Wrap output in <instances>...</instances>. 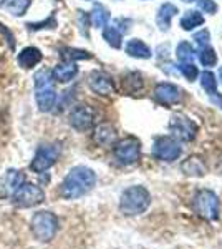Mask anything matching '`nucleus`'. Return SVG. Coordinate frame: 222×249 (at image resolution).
Returning <instances> with one entry per match:
<instances>
[{"mask_svg":"<svg viewBox=\"0 0 222 249\" xmlns=\"http://www.w3.org/2000/svg\"><path fill=\"white\" fill-rule=\"evenodd\" d=\"M96 184V175L88 166H75L60 184V196L63 199H78L90 193Z\"/></svg>","mask_w":222,"mask_h":249,"instance_id":"f257e3e1","label":"nucleus"},{"mask_svg":"<svg viewBox=\"0 0 222 249\" xmlns=\"http://www.w3.org/2000/svg\"><path fill=\"white\" fill-rule=\"evenodd\" d=\"M151 204V195L144 186H130L121 193L120 211L124 216H139Z\"/></svg>","mask_w":222,"mask_h":249,"instance_id":"f03ea898","label":"nucleus"},{"mask_svg":"<svg viewBox=\"0 0 222 249\" xmlns=\"http://www.w3.org/2000/svg\"><path fill=\"white\" fill-rule=\"evenodd\" d=\"M35 100H37L38 110L47 113L51 111L56 103V91L53 87V75L50 70H40L35 73Z\"/></svg>","mask_w":222,"mask_h":249,"instance_id":"7ed1b4c3","label":"nucleus"},{"mask_svg":"<svg viewBox=\"0 0 222 249\" xmlns=\"http://www.w3.org/2000/svg\"><path fill=\"white\" fill-rule=\"evenodd\" d=\"M58 218L51 211H38L30 219V231L40 243H50L58 232Z\"/></svg>","mask_w":222,"mask_h":249,"instance_id":"20e7f679","label":"nucleus"},{"mask_svg":"<svg viewBox=\"0 0 222 249\" xmlns=\"http://www.w3.org/2000/svg\"><path fill=\"white\" fill-rule=\"evenodd\" d=\"M192 208L205 221L219 219V198L212 190H199L194 196Z\"/></svg>","mask_w":222,"mask_h":249,"instance_id":"39448f33","label":"nucleus"},{"mask_svg":"<svg viewBox=\"0 0 222 249\" xmlns=\"http://www.w3.org/2000/svg\"><path fill=\"white\" fill-rule=\"evenodd\" d=\"M113 155H115L116 161L130 166L135 164L141 156V142L135 136H126L123 140H118L113 144Z\"/></svg>","mask_w":222,"mask_h":249,"instance_id":"423d86ee","label":"nucleus"},{"mask_svg":"<svg viewBox=\"0 0 222 249\" xmlns=\"http://www.w3.org/2000/svg\"><path fill=\"white\" fill-rule=\"evenodd\" d=\"M10 201L18 208H32L45 201V191L34 183H28L27 179L22 183V186L15 191V195L10 198Z\"/></svg>","mask_w":222,"mask_h":249,"instance_id":"0eeeda50","label":"nucleus"},{"mask_svg":"<svg viewBox=\"0 0 222 249\" xmlns=\"http://www.w3.org/2000/svg\"><path fill=\"white\" fill-rule=\"evenodd\" d=\"M60 153H62V148H60L58 143L43 144V146L38 148L34 160H32L30 170L35 173H45L56 163V160L60 158Z\"/></svg>","mask_w":222,"mask_h":249,"instance_id":"6e6552de","label":"nucleus"},{"mask_svg":"<svg viewBox=\"0 0 222 249\" xmlns=\"http://www.w3.org/2000/svg\"><path fill=\"white\" fill-rule=\"evenodd\" d=\"M169 131L172 133V138L189 143L196 138L197 124L184 115H172L169 120Z\"/></svg>","mask_w":222,"mask_h":249,"instance_id":"1a4fd4ad","label":"nucleus"},{"mask_svg":"<svg viewBox=\"0 0 222 249\" xmlns=\"http://www.w3.org/2000/svg\"><path fill=\"white\" fill-rule=\"evenodd\" d=\"M153 155L159 161L172 163L181 156V146L177 140L172 138V136H159V138L154 140V144H153Z\"/></svg>","mask_w":222,"mask_h":249,"instance_id":"9d476101","label":"nucleus"},{"mask_svg":"<svg viewBox=\"0 0 222 249\" xmlns=\"http://www.w3.org/2000/svg\"><path fill=\"white\" fill-rule=\"evenodd\" d=\"M25 181V176L18 170H9L0 179V199H10L15 191Z\"/></svg>","mask_w":222,"mask_h":249,"instance_id":"9b49d317","label":"nucleus"},{"mask_svg":"<svg viewBox=\"0 0 222 249\" xmlns=\"http://www.w3.org/2000/svg\"><path fill=\"white\" fill-rule=\"evenodd\" d=\"M93 110L88 105H76L70 113V124L76 131H88L93 126Z\"/></svg>","mask_w":222,"mask_h":249,"instance_id":"f8f14e48","label":"nucleus"},{"mask_svg":"<svg viewBox=\"0 0 222 249\" xmlns=\"http://www.w3.org/2000/svg\"><path fill=\"white\" fill-rule=\"evenodd\" d=\"M154 98L161 105L169 107V105H174V103L179 102L181 98V90L172 83H157L154 88Z\"/></svg>","mask_w":222,"mask_h":249,"instance_id":"ddd939ff","label":"nucleus"},{"mask_svg":"<svg viewBox=\"0 0 222 249\" xmlns=\"http://www.w3.org/2000/svg\"><path fill=\"white\" fill-rule=\"evenodd\" d=\"M88 85L95 93L98 95H111L115 91V87H113L111 78L108 77L103 71H93L88 77Z\"/></svg>","mask_w":222,"mask_h":249,"instance_id":"4468645a","label":"nucleus"},{"mask_svg":"<svg viewBox=\"0 0 222 249\" xmlns=\"http://www.w3.org/2000/svg\"><path fill=\"white\" fill-rule=\"evenodd\" d=\"M93 138H95V143L100 144V146H113L116 143V130L111 124L103 123L96 126Z\"/></svg>","mask_w":222,"mask_h":249,"instance_id":"2eb2a0df","label":"nucleus"},{"mask_svg":"<svg viewBox=\"0 0 222 249\" xmlns=\"http://www.w3.org/2000/svg\"><path fill=\"white\" fill-rule=\"evenodd\" d=\"M76 73H78V67H76L73 62H63L51 70L53 78L56 82H62V83L71 82V80L76 77Z\"/></svg>","mask_w":222,"mask_h":249,"instance_id":"dca6fc26","label":"nucleus"},{"mask_svg":"<svg viewBox=\"0 0 222 249\" xmlns=\"http://www.w3.org/2000/svg\"><path fill=\"white\" fill-rule=\"evenodd\" d=\"M42 62V52L37 47H27L18 53V65L22 68H34Z\"/></svg>","mask_w":222,"mask_h":249,"instance_id":"f3484780","label":"nucleus"},{"mask_svg":"<svg viewBox=\"0 0 222 249\" xmlns=\"http://www.w3.org/2000/svg\"><path fill=\"white\" fill-rule=\"evenodd\" d=\"M181 170L184 175L189 176H204L205 175V164L199 156H189L181 164Z\"/></svg>","mask_w":222,"mask_h":249,"instance_id":"a211bd4d","label":"nucleus"},{"mask_svg":"<svg viewBox=\"0 0 222 249\" xmlns=\"http://www.w3.org/2000/svg\"><path fill=\"white\" fill-rule=\"evenodd\" d=\"M126 53L133 58H151V48L143 40L133 38L126 43Z\"/></svg>","mask_w":222,"mask_h":249,"instance_id":"6ab92c4d","label":"nucleus"},{"mask_svg":"<svg viewBox=\"0 0 222 249\" xmlns=\"http://www.w3.org/2000/svg\"><path fill=\"white\" fill-rule=\"evenodd\" d=\"M177 7L172 5V3H164V5H161L159 12H157V17H156V22L157 25H159L161 30H168L169 25H171V20L172 17L177 14Z\"/></svg>","mask_w":222,"mask_h":249,"instance_id":"aec40b11","label":"nucleus"},{"mask_svg":"<svg viewBox=\"0 0 222 249\" xmlns=\"http://www.w3.org/2000/svg\"><path fill=\"white\" fill-rule=\"evenodd\" d=\"M90 20H91L93 27H96V29H103V27H106L108 22H110V12H108L106 7L102 5V3H95Z\"/></svg>","mask_w":222,"mask_h":249,"instance_id":"412c9836","label":"nucleus"},{"mask_svg":"<svg viewBox=\"0 0 222 249\" xmlns=\"http://www.w3.org/2000/svg\"><path fill=\"white\" fill-rule=\"evenodd\" d=\"M60 57H62L63 62H76V60L91 58V53L86 50H80V48L63 47V48H60Z\"/></svg>","mask_w":222,"mask_h":249,"instance_id":"4be33fe9","label":"nucleus"},{"mask_svg":"<svg viewBox=\"0 0 222 249\" xmlns=\"http://www.w3.org/2000/svg\"><path fill=\"white\" fill-rule=\"evenodd\" d=\"M203 23H204V17L197 10L186 12L183 15V18H181V27H183V30H194L196 27L203 25Z\"/></svg>","mask_w":222,"mask_h":249,"instance_id":"5701e85b","label":"nucleus"},{"mask_svg":"<svg viewBox=\"0 0 222 249\" xmlns=\"http://www.w3.org/2000/svg\"><path fill=\"white\" fill-rule=\"evenodd\" d=\"M176 57L181 63H192L196 57V50L194 47L189 42H181L176 48Z\"/></svg>","mask_w":222,"mask_h":249,"instance_id":"b1692460","label":"nucleus"},{"mask_svg":"<svg viewBox=\"0 0 222 249\" xmlns=\"http://www.w3.org/2000/svg\"><path fill=\"white\" fill-rule=\"evenodd\" d=\"M103 38L106 40L113 48H121V45H123V34H121L116 27H106V29L103 30Z\"/></svg>","mask_w":222,"mask_h":249,"instance_id":"393cba45","label":"nucleus"},{"mask_svg":"<svg viewBox=\"0 0 222 249\" xmlns=\"http://www.w3.org/2000/svg\"><path fill=\"white\" fill-rule=\"evenodd\" d=\"M3 5L9 9L10 14L22 17L28 7H30V0H3Z\"/></svg>","mask_w":222,"mask_h":249,"instance_id":"a878e982","label":"nucleus"},{"mask_svg":"<svg viewBox=\"0 0 222 249\" xmlns=\"http://www.w3.org/2000/svg\"><path fill=\"white\" fill-rule=\"evenodd\" d=\"M201 85H203L204 91L209 96L217 93V80L212 71H204V73L201 75Z\"/></svg>","mask_w":222,"mask_h":249,"instance_id":"bb28decb","label":"nucleus"},{"mask_svg":"<svg viewBox=\"0 0 222 249\" xmlns=\"http://www.w3.org/2000/svg\"><path fill=\"white\" fill-rule=\"evenodd\" d=\"M123 87L126 88L128 91L135 93V91H138V90H141V88H143V78H141L139 73L133 71V73L126 75V77L123 78Z\"/></svg>","mask_w":222,"mask_h":249,"instance_id":"cd10ccee","label":"nucleus"},{"mask_svg":"<svg viewBox=\"0 0 222 249\" xmlns=\"http://www.w3.org/2000/svg\"><path fill=\"white\" fill-rule=\"evenodd\" d=\"M199 60H201V63H203L204 67H214L217 63V53L214 52L212 47L204 45V47H201Z\"/></svg>","mask_w":222,"mask_h":249,"instance_id":"c85d7f7f","label":"nucleus"},{"mask_svg":"<svg viewBox=\"0 0 222 249\" xmlns=\"http://www.w3.org/2000/svg\"><path fill=\"white\" fill-rule=\"evenodd\" d=\"M27 29L28 30H32V32H35V30H43V29H50V30H53L56 29V18H55V15H50L47 20H43V22H32V23H27Z\"/></svg>","mask_w":222,"mask_h":249,"instance_id":"c756f323","label":"nucleus"},{"mask_svg":"<svg viewBox=\"0 0 222 249\" xmlns=\"http://www.w3.org/2000/svg\"><path fill=\"white\" fill-rule=\"evenodd\" d=\"M179 70H181V73L184 75V78L189 80V82H194V80L197 78V75H199L197 67L194 65V63H181Z\"/></svg>","mask_w":222,"mask_h":249,"instance_id":"7c9ffc66","label":"nucleus"},{"mask_svg":"<svg viewBox=\"0 0 222 249\" xmlns=\"http://www.w3.org/2000/svg\"><path fill=\"white\" fill-rule=\"evenodd\" d=\"M0 34L5 37V40H7V43H9V47L12 48V50H15V37H14V34L7 29L5 25H3L2 22H0Z\"/></svg>","mask_w":222,"mask_h":249,"instance_id":"2f4dec72","label":"nucleus"},{"mask_svg":"<svg viewBox=\"0 0 222 249\" xmlns=\"http://www.w3.org/2000/svg\"><path fill=\"white\" fill-rule=\"evenodd\" d=\"M199 9L204 10V14H214L217 10V5L214 0H199Z\"/></svg>","mask_w":222,"mask_h":249,"instance_id":"473e14b6","label":"nucleus"},{"mask_svg":"<svg viewBox=\"0 0 222 249\" xmlns=\"http://www.w3.org/2000/svg\"><path fill=\"white\" fill-rule=\"evenodd\" d=\"M209 38H211V35H209V30H205V29H203L201 32H197V34L194 35V40H196L197 43H199L201 47L207 45V43H209Z\"/></svg>","mask_w":222,"mask_h":249,"instance_id":"72a5a7b5","label":"nucleus"},{"mask_svg":"<svg viewBox=\"0 0 222 249\" xmlns=\"http://www.w3.org/2000/svg\"><path fill=\"white\" fill-rule=\"evenodd\" d=\"M78 14H80V15H78V18L82 20V30H83V35H88V20H90V18H88V15L85 14V12H82V10H80Z\"/></svg>","mask_w":222,"mask_h":249,"instance_id":"f704fd0d","label":"nucleus"},{"mask_svg":"<svg viewBox=\"0 0 222 249\" xmlns=\"http://www.w3.org/2000/svg\"><path fill=\"white\" fill-rule=\"evenodd\" d=\"M211 102L214 103V105H217L219 108H222V95H219V93L211 95Z\"/></svg>","mask_w":222,"mask_h":249,"instance_id":"c9c22d12","label":"nucleus"},{"mask_svg":"<svg viewBox=\"0 0 222 249\" xmlns=\"http://www.w3.org/2000/svg\"><path fill=\"white\" fill-rule=\"evenodd\" d=\"M219 80H221V82H222V67L219 68Z\"/></svg>","mask_w":222,"mask_h":249,"instance_id":"e433bc0d","label":"nucleus"},{"mask_svg":"<svg viewBox=\"0 0 222 249\" xmlns=\"http://www.w3.org/2000/svg\"><path fill=\"white\" fill-rule=\"evenodd\" d=\"M183 2H194V0H183Z\"/></svg>","mask_w":222,"mask_h":249,"instance_id":"4c0bfd02","label":"nucleus"}]
</instances>
